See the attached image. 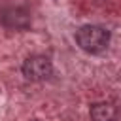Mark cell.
I'll list each match as a JSON object with an SVG mask.
<instances>
[{"label":"cell","instance_id":"1","mask_svg":"<svg viewBox=\"0 0 121 121\" xmlns=\"http://www.w3.org/2000/svg\"><path fill=\"white\" fill-rule=\"evenodd\" d=\"M76 43L87 53H100L110 43V32L98 25H85L76 32Z\"/></svg>","mask_w":121,"mask_h":121},{"label":"cell","instance_id":"2","mask_svg":"<svg viewBox=\"0 0 121 121\" xmlns=\"http://www.w3.org/2000/svg\"><path fill=\"white\" fill-rule=\"evenodd\" d=\"M51 72H53V66H51V60L47 57L34 55V57H28L23 62V76L30 81L47 79L51 76Z\"/></svg>","mask_w":121,"mask_h":121},{"label":"cell","instance_id":"3","mask_svg":"<svg viewBox=\"0 0 121 121\" xmlns=\"http://www.w3.org/2000/svg\"><path fill=\"white\" fill-rule=\"evenodd\" d=\"M0 21L6 28H11V30H26L30 26V15L26 9L23 8H8L2 11L0 15Z\"/></svg>","mask_w":121,"mask_h":121},{"label":"cell","instance_id":"4","mask_svg":"<svg viewBox=\"0 0 121 121\" xmlns=\"http://www.w3.org/2000/svg\"><path fill=\"white\" fill-rule=\"evenodd\" d=\"M91 119L93 121H113L115 119V110L110 104L98 102L91 106Z\"/></svg>","mask_w":121,"mask_h":121}]
</instances>
